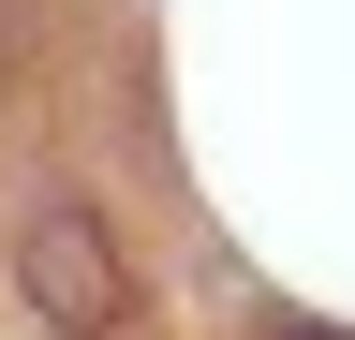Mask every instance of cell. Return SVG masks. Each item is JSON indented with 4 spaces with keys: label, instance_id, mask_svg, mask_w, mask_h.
<instances>
[{
    "label": "cell",
    "instance_id": "3957f363",
    "mask_svg": "<svg viewBox=\"0 0 355 340\" xmlns=\"http://www.w3.org/2000/svg\"><path fill=\"white\" fill-rule=\"evenodd\" d=\"M0 74H15V30H0Z\"/></svg>",
    "mask_w": 355,
    "mask_h": 340
},
{
    "label": "cell",
    "instance_id": "7a4b0ae2",
    "mask_svg": "<svg viewBox=\"0 0 355 340\" xmlns=\"http://www.w3.org/2000/svg\"><path fill=\"white\" fill-rule=\"evenodd\" d=\"M282 340H340V325H282Z\"/></svg>",
    "mask_w": 355,
    "mask_h": 340
},
{
    "label": "cell",
    "instance_id": "6da1fadb",
    "mask_svg": "<svg viewBox=\"0 0 355 340\" xmlns=\"http://www.w3.org/2000/svg\"><path fill=\"white\" fill-rule=\"evenodd\" d=\"M15 281H30V311L60 325V340H104L133 311V281H119V237L89 222V207H44V222L15 237Z\"/></svg>",
    "mask_w": 355,
    "mask_h": 340
}]
</instances>
